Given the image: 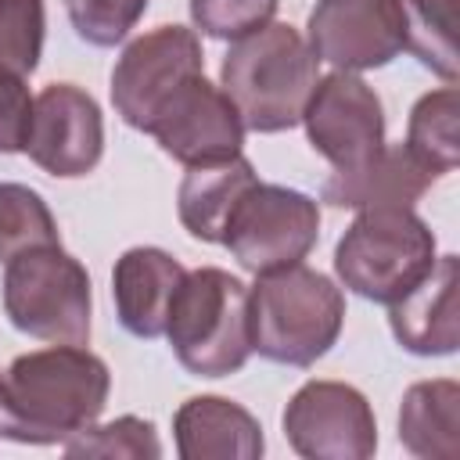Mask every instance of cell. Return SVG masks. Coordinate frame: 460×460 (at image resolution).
Returning a JSON list of instances; mask_svg holds the SVG:
<instances>
[{"label":"cell","mask_w":460,"mask_h":460,"mask_svg":"<svg viewBox=\"0 0 460 460\" xmlns=\"http://www.w3.org/2000/svg\"><path fill=\"white\" fill-rule=\"evenodd\" d=\"M25 151L50 176H86L104 155V119L97 101L72 83H50L32 101Z\"/></svg>","instance_id":"obj_13"},{"label":"cell","mask_w":460,"mask_h":460,"mask_svg":"<svg viewBox=\"0 0 460 460\" xmlns=\"http://www.w3.org/2000/svg\"><path fill=\"white\" fill-rule=\"evenodd\" d=\"M320 237V208L309 194L280 183H252L223 226V248L248 273L302 262Z\"/></svg>","instance_id":"obj_7"},{"label":"cell","mask_w":460,"mask_h":460,"mask_svg":"<svg viewBox=\"0 0 460 460\" xmlns=\"http://www.w3.org/2000/svg\"><path fill=\"white\" fill-rule=\"evenodd\" d=\"M435 259V234L413 208H359L334 248V273L352 295L392 305L424 280Z\"/></svg>","instance_id":"obj_5"},{"label":"cell","mask_w":460,"mask_h":460,"mask_svg":"<svg viewBox=\"0 0 460 460\" xmlns=\"http://www.w3.org/2000/svg\"><path fill=\"white\" fill-rule=\"evenodd\" d=\"M40 244H58L47 201L25 183H0V262Z\"/></svg>","instance_id":"obj_22"},{"label":"cell","mask_w":460,"mask_h":460,"mask_svg":"<svg viewBox=\"0 0 460 460\" xmlns=\"http://www.w3.org/2000/svg\"><path fill=\"white\" fill-rule=\"evenodd\" d=\"M4 313L14 331L50 345L90 341V273L61 244H40L7 259Z\"/></svg>","instance_id":"obj_6"},{"label":"cell","mask_w":460,"mask_h":460,"mask_svg":"<svg viewBox=\"0 0 460 460\" xmlns=\"http://www.w3.org/2000/svg\"><path fill=\"white\" fill-rule=\"evenodd\" d=\"M309 144L334 165L356 169L385 147V108L374 86L356 72H331L316 79L302 111Z\"/></svg>","instance_id":"obj_11"},{"label":"cell","mask_w":460,"mask_h":460,"mask_svg":"<svg viewBox=\"0 0 460 460\" xmlns=\"http://www.w3.org/2000/svg\"><path fill=\"white\" fill-rule=\"evenodd\" d=\"M305 43L338 72L385 68L406 50L402 0H316Z\"/></svg>","instance_id":"obj_10"},{"label":"cell","mask_w":460,"mask_h":460,"mask_svg":"<svg viewBox=\"0 0 460 460\" xmlns=\"http://www.w3.org/2000/svg\"><path fill=\"white\" fill-rule=\"evenodd\" d=\"M402 14H406V50H413V58L446 83H456L460 75L456 0H402Z\"/></svg>","instance_id":"obj_21"},{"label":"cell","mask_w":460,"mask_h":460,"mask_svg":"<svg viewBox=\"0 0 460 460\" xmlns=\"http://www.w3.org/2000/svg\"><path fill=\"white\" fill-rule=\"evenodd\" d=\"M280 0H190V22L212 40H241L273 22Z\"/></svg>","instance_id":"obj_26"},{"label":"cell","mask_w":460,"mask_h":460,"mask_svg":"<svg viewBox=\"0 0 460 460\" xmlns=\"http://www.w3.org/2000/svg\"><path fill=\"white\" fill-rule=\"evenodd\" d=\"M438 176L417 162V155L406 144H385L374 158H367L356 169H334V176L323 183L320 198L334 208H388L402 205L413 208L420 194Z\"/></svg>","instance_id":"obj_16"},{"label":"cell","mask_w":460,"mask_h":460,"mask_svg":"<svg viewBox=\"0 0 460 460\" xmlns=\"http://www.w3.org/2000/svg\"><path fill=\"white\" fill-rule=\"evenodd\" d=\"M68 456H126V460H158L162 442L155 435V424L144 417H115L111 424H90L75 438L65 442Z\"/></svg>","instance_id":"obj_24"},{"label":"cell","mask_w":460,"mask_h":460,"mask_svg":"<svg viewBox=\"0 0 460 460\" xmlns=\"http://www.w3.org/2000/svg\"><path fill=\"white\" fill-rule=\"evenodd\" d=\"M345 323V298L331 277L295 262L255 273L248 288L252 352L284 367H313L331 352Z\"/></svg>","instance_id":"obj_3"},{"label":"cell","mask_w":460,"mask_h":460,"mask_svg":"<svg viewBox=\"0 0 460 460\" xmlns=\"http://www.w3.org/2000/svg\"><path fill=\"white\" fill-rule=\"evenodd\" d=\"M284 435L309 460H367L377 449V420L367 395L345 381H305L284 406Z\"/></svg>","instance_id":"obj_9"},{"label":"cell","mask_w":460,"mask_h":460,"mask_svg":"<svg viewBox=\"0 0 460 460\" xmlns=\"http://www.w3.org/2000/svg\"><path fill=\"white\" fill-rule=\"evenodd\" d=\"M43 0H0V72L32 75L43 54Z\"/></svg>","instance_id":"obj_23"},{"label":"cell","mask_w":460,"mask_h":460,"mask_svg":"<svg viewBox=\"0 0 460 460\" xmlns=\"http://www.w3.org/2000/svg\"><path fill=\"white\" fill-rule=\"evenodd\" d=\"M187 270L162 248H129L115 259L111 270V295L119 323L133 338H158L165 334V320L183 284Z\"/></svg>","instance_id":"obj_15"},{"label":"cell","mask_w":460,"mask_h":460,"mask_svg":"<svg viewBox=\"0 0 460 460\" xmlns=\"http://www.w3.org/2000/svg\"><path fill=\"white\" fill-rule=\"evenodd\" d=\"M68 22L79 40L93 47H115L147 11V0H65Z\"/></svg>","instance_id":"obj_25"},{"label":"cell","mask_w":460,"mask_h":460,"mask_svg":"<svg viewBox=\"0 0 460 460\" xmlns=\"http://www.w3.org/2000/svg\"><path fill=\"white\" fill-rule=\"evenodd\" d=\"M456 122H460V93L453 83H446L442 90L424 93L413 111H410V126H406V147L417 155V162H424L435 176H446L456 169L460 158V137H456Z\"/></svg>","instance_id":"obj_20"},{"label":"cell","mask_w":460,"mask_h":460,"mask_svg":"<svg viewBox=\"0 0 460 460\" xmlns=\"http://www.w3.org/2000/svg\"><path fill=\"white\" fill-rule=\"evenodd\" d=\"M108 392V363L83 345L25 352L0 370V435L22 446H65L97 424Z\"/></svg>","instance_id":"obj_1"},{"label":"cell","mask_w":460,"mask_h":460,"mask_svg":"<svg viewBox=\"0 0 460 460\" xmlns=\"http://www.w3.org/2000/svg\"><path fill=\"white\" fill-rule=\"evenodd\" d=\"M165 155L183 165H208L241 155L244 122L230 97L205 79V72L190 75L176 86V93L162 104L147 129Z\"/></svg>","instance_id":"obj_12"},{"label":"cell","mask_w":460,"mask_h":460,"mask_svg":"<svg viewBox=\"0 0 460 460\" xmlns=\"http://www.w3.org/2000/svg\"><path fill=\"white\" fill-rule=\"evenodd\" d=\"M205 72V54L187 25H158L137 36L111 68V104L126 126L147 133L180 83Z\"/></svg>","instance_id":"obj_8"},{"label":"cell","mask_w":460,"mask_h":460,"mask_svg":"<svg viewBox=\"0 0 460 460\" xmlns=\"http://www.w3.org/2000/svg\"><path fill=\"white\" fill-rule=\"evenodd\" d=\"M399 442L420 460H453L460 453V385L449 377L410 385L399 406Z\"/></svg>","instance_id":"obj_19"},{"label":"cell","mask_w":460,"mask_h":460,"mask_svg":"<svg viewBox=\"0 0 460 460\" xmlns=\"http://www.w3.org/2000/svg\"><path fill=\"white\" fill-rule=\"evenodd\" d=\"M252 183H259V176L244 155L208 162V165H187V176L180 180V190H176L180 223L198 241L223 244V226Z\"/></svg>","instance_id":"obj_18"},{"label":"cell","mask_w":460,"mask_h":460,"mask_svg":"<svg viewBox=\"0 0 460 460\" xmlns=\"http://www.w3.org/2000/svg\"><path fill=\"white\" fill-rule=\"evenodd\" d=\"M165 338L183 370L198 377L237 374L252 356L248 288L219 266L190 270L176 288Z\"/></svg>","instance_id":"obj_4"},{"label":"cell","mask_w":460,"mask_h":460,"mask_svg":"<svg viewBox=\"0 0 460 460\" xmlns=\"http://www.w3.org/2000/svg\"><path fill=\"white\" fill-rule=\"evenodd\" d=\"M32 126V97L22 75L0 72V155L25 151Z\"/></svg>","instance_id":"obj_27"},{"label":"cell","mask_w":460,"mask_h":460,"mask_svg":"<svg viewBox=\"0 0 460 460\" xmlns=\"http://www.w3.org/2000/svg\"><path fill=\"white\" fill-rule=\"evenodd\" d=\"M460 262L456 255H438L435 266L402 298L388 305V323L395 341L413 356H453L460 345L456 316Z\"/></svg>","instance_id":"obj_14"},{"label":"cell","mask_w":460,"mask_h":460,"mask_svg":"<svg viewBox=\"0 0 460 460\" xmlns=\"http://www.w3.org/2000/svg\"><path fill=\"white\" fill-rule=\"evenodd\" d=\"M172 435L183 460H259L266 449L259 420L223 395L187 399L172 417Z\"/></svg>","instance_id":"obj_17"},{"label":"cell","mask_w":460,"mask_h":460,"mask_svg":"<svg viewBox=\"0 0 460 460\" xmlns=\"http://www.w3.org/2000/svg\"><path fill=\"white\" fill-rule=\"evenodd\" d=\"M316 79L320 61L288 22H266L234 40L219 68V90L252 133H284L298 126Z\"/></svg>","instance_id":"obj_2"}]
</instances>
